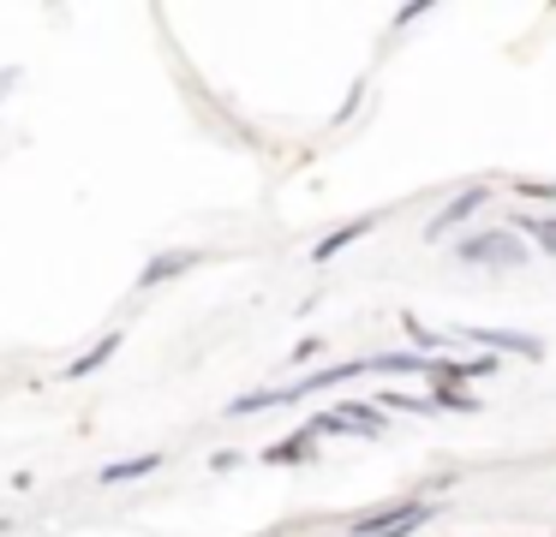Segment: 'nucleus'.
<instances>
[{
    "label": "nucleus",
    "instance_id": "obj_11",
    "mask_svg": "<svg viewBox=\"0 0 556 537\" xmlns=\"http://www.w3.org/2000/svg\"><path fill=\"white\" fill-rule=\"evenodd\" d=\"M407 334H413V346H437V334H431V329H419L413 317H407Z\"/></svg>",
    "mask_w": 556,
    "mask_h": 537
},
{
    "label": "nucleus",
    "instance_id": "obj_12",
    "mask_svg": "<svg viewBox=\"0 0 556 537\" xmlns=\"http://www.w3.org/2000/svg\"><path fill=\"white\" fill-rule=\"evenodd\" d=\"M532 233H539V245H544V251H556V221H544V227H532Z\"/></svg>",
    "mask_w": 556,
    "mask_h": 537
},
{
    "label": "nucleus",
    "instance_id": "obj_5",
    "mask_svg": "<svg viewBox=\"0 0 556 537\" xmlns=\"http://www.w3.org/2000/svg\"><path fill=\"white\" fill-rule=\"evenodd\" d=\"M114 353H121V334H102V341L90 346L85 358H73V365H66V376H73V382H78V376H90V370H102Z\"/></svg>",
    "mask_w": 556,
    "mask_h": 537
},
{
    "label": "nucleus",
    "instance_id": "obj_4",
    "mask_svg": "<svg viewBox=\"0 0 556 537\" xmlns=\"http://www.w3.org/2000/svg\"><path fill=\"white\" fill-rule=\"evenodd\" d=\"M198 263V251H162L156 263H150L144 274H138V286H156V281H168V274H180V269H192Z\"/></svg>",
    "mask_w": 556,
    "mask_h": 537
},
{
    "label": "nucleus",
    "instance_id": "obj_8",
    "mask_svg": "<svg viewBox=\"0 0 556 537\" xmlns=\"http://www.w3.org/2000/svg\"><path fill=\"white\" fill-rule=\"evenodd\" d=\"M359 233H371V215H365V221H348V227H336V233H329L324 245L312 251V257H317V263H324V257H336V251H341V245H353Z\"/></svg>",
    "mask_w": 556,
    "mask_h": 537
},
{
    "label": "nucleus",
    "instance_id": "obj_9",
    "mask_svg": "<svg viewBox=\"0 0 556 537\" xmlns=\"http://www.w3.org/2000/svg\"><path fill=\"white\" fill-rule=\"evenodd\" d=\"M312 448H317V430H305V436L276 442V448H269V460H312Z\"/></svg>",
    "mask_w": 556,
    "mask_h": 537
},
{
    "label": "nucleus",
    "instance_id": "obj_6",
    "mask_svg": "<svg viewBox=\"0 0 556 537\" xmlns=\"http://www.w3.org/2000/svg\"><path fill=\"white\" fill-rule=\"evenodd\" d=\"M162 465V453H138V460H114V465H102V484H126V477H144V472H156Z\"/></svg>",
    "mask_w": 556,
    "mask_h": 537
},
{
    "label": "nucleus",
    "instance_id": "obj_10",
    "mask_svg": "<svg viewBox=\"0 0 556 537\" xmlns=\"http://www.w3.org/2000/svg\"><path fill=\"white\" fill-rule=\"evenodd\" d=\"M520 197H539V203H551L556 197V186H539V179H527V186H515Z\"/></svg>",
    "mask_w": 556,
    "mask_h": 537
},
{
    "label": "nucleus",
    "instance_id": "obj_7",
    "mask_svg": "<svg viewBox=\"0 0 556 537\" xmlns=\"http://www.w3.org/2000/svg\"><path fill=\"white\" fill-rule=\"evenodd\" d=\"M472 341H484V346H508V353H527V358H539V341H527V334H508V329H467Z\"/></svg>",
    "mask_w": 556,
    "mask_h": 537
},
{
    "label": "nucleus",
    "instance_id": "obj_3",
    "mask_svg": "<svg viewBox=\"0 0 556 537\" xmlns=\"http://www.w3.org/2000/svg\"><path fill=\"white\" fill-rule=\"evenodd\" d=\"M484 203H491V186H472V191H460V197H455V203H448V209H443V215H437V221H431V227H425V233H431V239H443V233H455V227H460V221H467V215H472V209H484Z\"/></svg>",
    "mask_w": 556,
    "mask_h": 537
},
{
    "label": "nucleus",
    "instance_id": "obj_1",
    "mask_svg": "<svg viewBox=\"0 0 556 537\" xmlns=\"http://www.w3.org/2000/svg\"><path fill=\"white\" fill-rule=\"evenodd\" d=\"M431 520V501H407V508H389V513H371L365 525H353L348 537H407Z\"/></svg>",
    "mask_w": 556,
    "mask_h": 537
},
{
    "label": "nucleus",
    "instance_id": "obj_2",
    "mask_svg": "<svg viewBox=\"0 0 556 537\" xmlns=\"http://www.w3.org/2000/svg\"><path fill=\"white\" fill-rule=\"evenodd\" d=\"M460 257L467 263H503V269H515V263H527V245H520L515 233H479L460 245Z\"/></svg>",
    "mask_w": 556,
    "mask_h": 537
}]
</instances>
